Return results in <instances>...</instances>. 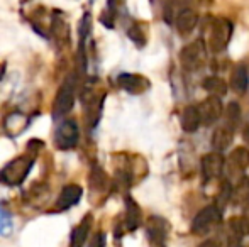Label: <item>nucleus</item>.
Segmentation results:
<instances>
[{
    "instance_id": "nucleus-1",
    "label": "nucleus",
    "mask_w": 249,
    "mask_h": 247,
    "mask_svg": "<svg viewBox=\"0 0 249 247\" xmlns=\"http://www.w3.org/2000/svg\"><path fill=\"white\" fill-rule=\"evenodd\" d=\"M75 88H76L75 76L70 75L63 82V85L59 86L58 93H56L54 105H53V119L65 117L73 109V103H75Z\"/></svg>"
},
{
    "instance_id": "nucleus-2",
    "label": "nucleus",
    "mask_w": 249,
    "mask_h": 247,
    "mask_svg": "<svg viewBox=\"0 0 249 247\" xmlns=\"http://www.w3.org/2000/svg\"><path fill=\"white\" fill-rule=\"evenodd\" d=\"M232 36V24L229 22L224 17H217L212 20V26H210V36H209V49L212 53H220L227 48Z\"/></svg>"
},
{
    "instance_id": "nucleus-3",
    "label": "nucleus",
    "mask_w": 249,
    "mask_h": 247,
    "mask_svg": "<svg viewBox=\"0 0 249 247\" xmlns=\"http://www.w3.org/2000/svg\"><path fill=\"white\" fill-rule=\"evenodd\" d=\"M80 141V129L75 120H63L54 131V144L63 151L73 149Z\"/></svg>"
},
{
    "instance_id": "nucleus-4",
    "label": "nucleus",
    "mask_w": 249,
    "mask_h": 247,
    "mask_svg": "<svg viewBox=\"0 0 249 247\" xmlns=\"http://www.w3.org/2000/svg\"><path fill=\"white\" fill-rule=\"evenodd\" d=\"M31 166H33V161L27 158L14 159L12 163H9V165L0 171V181L7 183V185H19L27 176Z\"/></svg>"
},
{
    "instance_id": "nucleus-5",
    "label": "nucleus",
    "mask_w": 249,
    "mask_h": 247,
    "mask_svg": "<svg viewBox=\"0 0 249 247\" xmlns=\"http://www.w3.org/2000/svg\"><path fill=\"white\" fill-rule=\"evenodd\" d=\"M219 220H220V208L217 205H209V207L202 208L195 215L194 222H192V232L197 235H203Z\"/></svg>"
},
{
    "instance_id": "nucleus-6",
    "label": "nucleus",
    "mask_w": 249,
    "mask_h": 247,
    "mask_svg": "<svg viewBox=\"0 0 249 247\" xmlns=\"http://www.w3.org/2000/svg\"><path fill=\"white\" fill-rule=\"evenodd\" d=\"M205 56H207V48L202 41H195V43L188 44L180 53L181 65L187 69H190V71L200 68V65L205 61Z\"/></svg>"
},
{
    "instance_id": "nucleus-7",
    "label": "nucleus",
    "mask_w": 249,
    "mask_h": 247,
    "mask_svg": "<svg viewBox=\"0 0 249 247\" xmlns=\"http://www.w3.org/2000/svg\"><path fill=\"white\" fill-rule=\"evenodd\" d=\"M198 110H200V115H202V125L210 127V125L217 124L224 114V107H222V102H220V97H213V95L207 97V99L198 105Z\"/></svg>"
},
{
    "instance_id": "nucleus-8",
    "label": "nucleus",
    "mask_w": 249,
    "mask_h": 247,
    "mask_svg": "<svg viewBox=\"0 0 249 247\" xmlns=\"http://www.w3.org/2000/svg\"><path fill=\"white\" fill-rule=\"evenodd\" d=\"M224 166H226V159H224L222 152H209L202 158V173L203 178L207 181L213 178H219L224 171Z\"/></svg>"
},
{
    "instance_id": "nucleus-9",
    "label": "nucleus",
    "mask_w": 249,
    "mask_h": 247,
    "mask_svg": "<svg viewBox=\"0 0 249 247\" xmlns=\"http://www.w3.org/2000/svg\"><path fill=\"white\" fill-rule=\"evenodd\" d=\"M119 85L129 93H142L144 90H148L149 86V82L144 78V76H139V75H121L117 78Z\"/></svg>"
},
{
    "instance_id": "nucleus-10",
    "label": "nucleus",
    "mask_w": 249,
    "mask_h": 247,
    "mask_svg": "<svg viewBox=\"0 0 249 247\" xmlns=\"http://www.w3.org/2000/svg\"><path fill=\"white\" fill-rule=\"evenodd\" d=\"M198 24V14L194 9H183L177 16V29L181 36H187L197 27Z\"/></svg>"
},
{
    "instance_id": "nucleus-11",
    "label": "nucleus",
    "mask_w": 249,
    "mask_h": 247,
    "mask_svg": "<svg viewBox=\"0 0 249 247\" xmlns=\"http://www.w3.org/2000/svg\"><path fill=\"white\" fill-rule=\"evenodd\" d=\"M82 193L83 191L78 185L65 186L61 191V195H59L58 201H56V208H58V210H66V208L76 205L80 201V198H82Z\"/></svg>"
},
{
    "instance_id": "nucleus-12",
    "label": "nucleus",
    "mask_w": 249,
    "mask_h": 247,
    "mask_svg": "<svg viewBox=\"0 0 249 247\" xmlns=\"http://www.w3.org/2000/svg\"><path fill=\"white\" fill-rule=\"evenodd\" d=\"M148 235L158 247H164V241H166V222L161 217H151L148 222Z\"/></svg>"
},
{
    "instance_id": "nucleus-13",
    "label": "nucleus",
    "mask_w": 249,
    "mask_h": 247,
    "mask_svg": "<svg viewBox=\"0 0 249 247\" xmlns=\"http://www.w3.org/2000/svg\"><path fill=\"white\" fill-rule=\"evenodd\" d=\"M234 132L236 129L229 127V125H220L215 132H213V137H212V146L217 152H222L232 144V137H234Z\"/></svg>"
},
{
    "instance_id": "nucleus-14",
    "label": "nucleus",
    "mask_w": 249,
    "mask_h": 247,
    "mask_svg": "<svg viewBox=\"0 0 249 247\" xmlns=\"http://www.w3.org/2000/svg\"><path fill=\"white\" fill-rule=\"evenodd\" d=\"M202 125V115H200L198 107L188 105L181 114V129L185 132H195Z\"/></svg>"
},
{
    "instance_id": "nucleus-15",
    "label": "nucleus",
    "mask_w": 249,
    "mask_h": 247,
    "mask_svg": "<svg viewBox=\"0 0 249 247\" xmlns=\"http://www.w3.org/2000/svg\"><path fill=\"white\" fill-rule=\"evenodd\" d=\"M248 166H249V149L236 148L229 156V171L243 173Z\"/></svg>"
},
{
    "instance_id": "nucleus-16",
    "label": "nucleus",
    "mask_w": 249,
    "mask_h": 247,
    "mask_svg": "<svg viewBox=\"0 0 249 247\" xmlns=\"http://www.w3.org/2000/svg\"><path fill=\"white\" fill-rule=\"evenodd\" d=\"M249 86V75H248V68L244 65H239L234 68L232 75H231V88L236 93L243 95Z\"/></svg>"
},
{
    "instance_id": "nucleus-17",
    "label": "nucleus",
    "mask_w": 249,
    "mask_h": 247,
    "mask_svg": "<svg viewBox=\"0 0 249 247\" xmlns=\"http://www.w3.org/2000/svg\"><path fill=\"white\" fill-rule=\"evenodd\" d=\"M90 229H92V217L87 215L82 224L75 227V231L71 232V247H83L87 237H89Z\"/></svg>"
},
{
    "instance_id": "nucleus-18",
    "label": "nucleus",
    "mask_w": 249,
    "mask_h": 247,
    "mask_svg": "<svg viewBox=\"0 0 249 247\" xmlns=\"http://www.w3.org/2000/svg\"><path fill=\"white\" fill-rule=\"evenodd\" d=\"M203 88L213 97H224L227 93V83L219 76H209L203 80Z\"/></svg>"
},
{
    "instance_id": "nucleus-19",
    "label": "nucleus",
    "mask_w": 249,
    "mask_h": 247,
    "mask_svg": "<svg viewBox=\"0 0 249 247\" xmlns=\"http://www.w3.org/2000/svg\"><path fill=\"white\" fill-rule=\"evenodd\" d=\"M125 224H127L129 231H136L141 224V210L136 205L134 200H127V217H125Z\"/></svg>"
},
{
    "instance_id": "nucleus-20",
    "label": "nucleus",
    "mask_w": 249,
    "mask_h": 247,
    "mask_svg": "<svg viewBox=\"0 0 249 247\" xmlns=\"http://www.w3.org/2000/svg\"><path fill=\"white\" fill-rule=\"evenodd\" d=\"M226 125H229V127H232V129H236L237 127V124L241 122V107H239V103H236V102H231L229 105H227V109H226Z\"/></svg>"
},
{
    "instance_id": "nucleus-21",
    "label": "nucleus",
    "mask_w": 249,
    "mask_h": 247,
    "mask_svg": "<svg viewBox=\"0 0 249 247\" xmlns=\"http://www.w3.org/2000/svg\"><path fill=\"white\" fill-rule=\"evenodd\" d=\"M231 229L236 235H248L249 234V222L244 217H236L231 220Z\"/></svg>"
},
{
    "instance_id": "nucleus-22",
    "label": "nucleus",
    "mask_w": 249,
    "mask_h": 247,
    "mask_svg": "<svg viewBox=\"0 0 249 247\" xmlns=\"http://www.w3.org/2000/svg\"><path fill=\"white\" fill-rule=\"evenodd\" d=\"M12 231V218L0 205V235H7Z\"/></svg>"
},
{
    "instance_id": "nucleus-23",
    "label": "nucleus",
    "mask_w": 249,
    "mask_h": 247,
    "mask_svg": "<svg viewBox=\"0 0 249 247\" xmlns=\"http://www.w3.org/2000/svg\"><path fill=\"white\" fill-rule=\"evenodd\" d=\"M249 197V180L243 178L239 183H237L236 190H232V198L236 200H244V198Z\"/></svg>"
},
{
    "instance_id": "nucleus-24",
    "label": "nucleus",
    "mask_w": 249,
    "mask_h": 247,
    "mask_svg": "<svg viewBox=\"0 0 249 247\" xmlns=\"http://www.w3.org/2000/svg\"><path fill=\"white\" fill-rule=\"evenodd\" d=\"M107 176L104 175V171H102L100 168H93V171H92V175H90V185H92L93 188H104L105 185V181H107Z\"/></svg>"
},
{
    "instance_id": "nucleus-25",
    "label": "nucleus",
    "mask_w": 249,
    "mask_h": 247,
    "mask_svg": "<svg viewBox=\"0 0 249 247\" xmlns=\"http://www.w3.org/2000/svg\"><path fill=\"white\" fill-rule=\"evenodd\" d=\"M198 247H217V242L215 241H205V242H202Z\"/></svg>"
},
{
    "instance_id": "nucleus-26",
    "label": "nucleus",
    "mask_w": 249,
    "mask_h": 247,
    "mask_svg": "<svg viewBox=\"0 0 249 247\" xmlns=\"http://www.w3.org/2000/svg\"><path fill=\"white\" fill-rule=\"evenodd\" d=\"M243 139H244V142H248L249 144V125L243 131Z\"/></svg>"
}]
</instances>
